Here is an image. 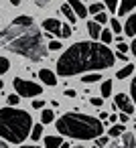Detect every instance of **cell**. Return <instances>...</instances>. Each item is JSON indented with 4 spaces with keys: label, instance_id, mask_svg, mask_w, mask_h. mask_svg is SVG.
<instances>
[{
    "label": "cell",
    "instance_id": "35",
    "mask_svg": "<svg viewBox=\"0 0 136 148\" xmlns=\"http://www.w3.org/2000/svg\"><path fill=\"white\" fill-rule=\"evenodd\" d=\"M33 108H35V110H43V108H45V101H43V99H33Z\"/></svg>",
    "mask_w": 136,
    "mask_h": 148
},
{
    "label": "cell",
    "instance_id": "5",
    "mask_svg": "<svg viewBox=\"0 0 136 148\" xmlns=\"http://www.w3.org/2000/svg\"><path fill=\"white\" fill-rule=\"evenodd\" d=\"M12 85H14V91H16L19 97H35V95L43 93V87L39 83H33V81H27V79H21V77H14Z\"/></svg>",
    "mask_w": 136,
    "mask_h": 148
},
{
    "label": "cell",
    "instance_id": "19",
    "mask_svg": "<svg viewBox=\"0 0 136 148\" xmlns=\"http://www.w3.org/2000/svg\"><path fill=\"white\" fill-rule=\"evenodd\" d=\"M53 120H55V112H51V110L41 112V124H51Z\"/></svg>",
    "mask_w": 136,
    "mask_h": 148
},
{
    "label": "cell",
    "instance_id": "47",
    "mask_svg": "<svg viewBox=\"0 0 136 148\" xmlns=\"http://www.w3.org/2000/svg\"><path fill=\"white\" fill-rule=\"evenodd\" d=\"M93 148H98V146H93Z\"/></svg>",
    "mask_w": 136,
    "mask_h": 148
},
{
    "label": "cell",
    "instance_id": "3",
    "mask_svg": "<svg viewBox=\"0 0 136 148\" xmlns=\"http://www.w3.org/2000/svg\"><path fill=\"white\" fill-rule=\"evenodd\" d=\"M57 132L61 136H69L75 140H98L100 136H104V122L87 116V114H77V112H69L63 114L57 122Z\"/></svg>",
    "mask_w": 136,
    "mask_h": 148
},
{
    "label": "cell",
    "instance_id": "32",
    "mask_svg": "<svg viewBox=\"0 0 136 148\" xmlns=\"http://www.w3.org/2000/svg\"><path fill=\"white\" fill-rule=\"evenodd\" d=\"M116 49H118V53H122V55H126V51H128L130 47H128L126 43H118V45H116Z\"/></svg>",
    "mask_w": 136,
    "mask_h": 148
},
{
    "label": "cell",
    "instance_id": "34",
    "mask_svg": "<svg viewBox=\"0 0 136 148\" xmlns=\"http://www.w3.org/2000/svg\"><path fill=\"white\" fill-rule=\"evenodd\" d=\"M33 2H35L39 8H45V6H49V4H51V0H33Z\"/></svg>",
    "mask_w": 136,
    "mask_h": 148
},
{
    "label": "cell",
    "instance_id": "9",
    "mask_svg": "<svg viewBox=\"0 0 136 148\" xmlns=\"http://www.w3.org/2000/svg\"><path fill=\"white\" fill-rule=\"evenodd\" d=\"M67 4L71 6V10L75 12L77 18H85V16H87V8L83 6L81 0H67Z\"/></svg>",
    "mask_w": 136,
    "mask_h": 148
},
{
    "label": "cell",
    "instance_id": "23",
    "mask_svg": "<svg viewBox=\"0 0 136 148\" xmlns=\"http://www.w3.org/2000/svg\"><path fill=\"white\" fill-rule=\"evenodd\" d=\"M31 136H33V140H39L43 136V124H35L31 130Z\"/></svg>",
    "mask_w": 136,
    "mask_h": 148
},
{
    "label": "cell",
    "instance_id": "24",
    "mask_svg": "<svg viewBox=\"0 0 136 148\" xmlns=\"http://www.w3.org/2000/svg\"><path fill=\"white\" fill-rule=\"evenodd\" d=\"M102 10H104V2H95L87 8V14H100Z\"/></svg>",
    "mask_w": 136,
    "mask_h": 148
},
{
    "label": "cell",
    "instance_id": "12",
    "mask_svg": "<svg viewBox=\"0 0 136 148\" xmlns=\"http://www.w3.org/2000/svg\"><path fill=\"white\" fill-rule=\"evenodd\" d=\"M136 8V0H120V6H118V14H128L130 10Z\"/></svg>",
    "mask_w": 136,
    "mask_h": 148
},
{
    "label": "cell",
    "instance_id": "41",
    "mask_svg": "<svg viewBox=\"0 0 136 148\" xmlns=\"http://www.w3.org/2000/svg\"><path fill=\"white\" fill-rule=\"evenodd\" d=\"M8 2H10L12 6H19V4H21V0H8Z\"/></svg>",
    "mask_w": 136,
    "mask_h": 148
},
{
    "label": "cell",
    "instance_id": "46",
    "mask_svg": "<svg viewBox=\"0 0 136 148\" xmlns=\"http://www.w3.org/2000/svg\"><path fill=\"white\" fill-rule=\"evenodd\" d=\"M73 148H83V146H73Z\"/></svg>",
    "mask_w": 136,
    "mask_h": 148
},
{
    "label": "cell",
    "instance_id": "28",
    "mask_svg": "<svg viewBox=\"0 0 136 148\" xmlns=\"http://www.w3.org/2000/svg\"><path fill=\"white\" fill-rule=\"evenodd\" d=\"M110 27H112V33H114V35H118V33L122 31V25H120L116 18H112V21H110Z\"/></svg>",
    "mask_w": 136,
    "mask_h": 148
},
{
    "label": "cell",
    "instance_id": "29",
    "mask_svg": "<svg viewBox=\"0 0 136 148\" xmlns=\"http://www.w3.org/2000/svg\"><path fill=\"white\" fill-rule=\"evenodd\" d=\"M71 33H73V31H71V27H69V25H61V37H63V39H69V37H71Z\"/></svg>",
    "mask_w": 136,
    "mask_h": 148
},
{
    "label": "cell",
    "instance_id": "44",
    "mask_svg": "<svg viewBox=\"0 0 136 148\" xmlns=\"http://www.w3.org/2000/svg\"><path fill=\"white\" fill-rule=\"evenodd\" d=\"M0 148H8V146H6V144H4L2 140H0Z\"/></svg>",
    "mask_w": 136,
    "mask_h": 148
},
{
    "label": "cell",
    "instance_id": "33",
    "mask_svg": "<svg viewBox=\"0 0 136 148\" xmlns=\"http://www.w3.org/2000/svg\"><path fill=\"white\" fill-rule=\"evenodd\" d=\"M89 103H91V106H95V108H102V106H104V99H102V97H91V99H89Z\"/></svg>",
    "mask_w": 136,
    "mask_h": 148
},
{
    "label": "cell",
    "instance_id": "1",
    "mask_svg": "<svg viewBox=\"0 0 136 148\" xmlns=\"http://www.w3.org/2000/svg\"><path fill=\"white\" fill-rule=\"evenodd\" d=\"M116 61L114 51L98 41H77L57 59V73L61 77L100 73L102 69L112 67Z\"/></svg>",
    "mask_w": 136,
    "mask_h": 148
},
{
    "label": "cell",
    "instance_id": "11",
    "mask_svg": "<svg viewBox=\"0 0 136 148\" xmlns=\"http://www.w3.org/2000/svg\"><path fill=\"white\" fill-rule=\"evenodd\" d=\"M122 29H124L126 37H136V12L134 14H128V21H126V25Z\"/></svg>",
    "mask_w": 136,
    "mask_h": 148
},
{
    "label": "cell",
    "instance_id": "45",
    "mask_svg": "<svg viewBox=\"0 0 136 148\" xmlns=\"http://www.w3.org/2000/svg\"><path fill=\"white\" fill-rule=\"evenodd\" d=\"M21 148H39V146H21Z\"/></svg>",
    "mask_w": 136,
    "mask_h": 148
},
{
    "label": "cell",
    "instance_id": "10",
    "mask_svg": "<svg viewBox=\"0 0 136 148\" xmlns=\"http://www.w3.org/2000/svg\"><path fill=\"white\" fill-rule=\"evenodd\" d=\"M39 79H41L45 85H51V87L57 85V77H55V73L49 71V69H41V71H39Z\"/></svg>",
    "mask_w": 136,
    "mask_h": 148
},
{
    "label": "cell",
    "instance_id": "20",
    "mask_svg": "<svg viewBox=\"0 0 136 148\" xmlns=\"http://www.w3.org/2000/svg\"><path fill=\"white\" fill-rule=\"evenodd\" d=\"M100 79H102L100 73H85V75H81V81H83V83H95V81H100Z\"/></svg>",
    "mask_w": 136,
    "mask_h": 148
},
{
    "label": "cell",
    "instance_id": "27",
    "mask_svg": "<svg viewBox=\"0 0 136 148\" xmlns=\"http://www.w3.org/2000/svg\"><path fill=\"white\" fill-rule=\"evenodd\" d=\"M130 95H132L134 106H136V71H134V77H132V83H130Z\"/></svg>",
    "mask_w": 136,
    "mask_h": 148
},
{
    "label": "cell",
    "instance_id": "38",
    "mask_svg": "<svg viewBox=\"0 0 136 148\" xmlns=\"http://www.w3.org/2000/svg\"><path fill=\"white\" fill-rule=\"evenodd\" d=\"M65 95H67V97H75V95H77V93H75V91H73V89H65Z\"/></svg>",
    "mask_w": 136,
    "mask_h": 148
},
{
    "label": "cell",
    "instance_id": "2",
    "mask_svg": "<svg viewBox=\"0 0 136 148\" xmlns=\"http://www.w3.org/2000/svg\"><path fill=\"white\" fill-rule=\"evenodd\" d=\"M0 47L14 55H23L31 61H43L47 57L43 33L37 29L33 16L29 14L16 16L6 29L0 31Z\"/></svg>",
    "mask_w": 136,
    "mask_h": 148
},
{
    "label": "cell",
    "instance_id": "30",
    "mask_svg": "<svg viewBox=\"0 0 136 148\" xmlns=\"http://www.w3.org/2000/svg\"><path fill=\"white\" fill-rule=\"evenodd\" d=\"M95 23L102 27V25H106V23H108V16H106L104 12H100V14H95Z\"/></svg>",
    "mask_w": 136,
    "mask_h": 148
},
{
    "label": "cell",
    "instance_id": "36",
    "mask_svg": "<svg viewBox=\"0 0 136 148\" xmlns=\"http://www.w3.org/2000/svg\"><path fill=\"white\" fill-rule=\"evenodd\" d=\"M108 144H110V140H108L106 136H100V138H98V148H102V146H108Z\"/></svg>",
    "mask_w": 136,
    "mask_h": 148
},
{
    "label": "cell",
    "instance_id": "6",
    "mask_svg": "<svg viewBox=\"0 0 136 148\" xmlns=\"http://www.w3.org/2000/svg\"><path fill=\"white\" fill-rule=\"evenodd\" d=\"M114 106H116L122 114H126V116H132V114H134V103H132V99H130L126 93L114 95Z\"/></svg>",
    "mask_w": 136,
    "mask_h": 148
},
{
    "label": "cell",
    "instance_id": "42",
    "mask_svg": "<svg viewBox=\"0 0 136 148\" xmlns=\"http://www.w3.org/2000/svg\"><path fill=\"white\" fill-rule=\"evenodd\" d=\"M59 148H71V146H69V144H67V142H63V144H61V146H59Z\"/></svg>",
    "mask_w": 136,
    "mask_h": 148
},
{
    "label": "cell",
    "instance_id": "15",
    "mask_svg": "<svg viewBox=\"0 0 136 148\" xmlns=\"http://www.w3.org/2000/svg\"><path fill=\"white\" fill-rule=\"evenodd\" d=\"M61 144H63L61 136H47L45 138V148H59Z\"/></svg>",
    "mask_w": 136,
    "mask_h": 148
},
{
    "label": "cell",
    "instance_id": "26",
    "mask_svg": "<svg viewBox=\"0 0 136 148\" xmlns=\"http://www.w3.org/2000/svg\"><path fill=\"white\" fill-rule=\"evenodd\" d=\"M19 101H21V97H19L16 93H10V95H8V108H16Z\"/></svg>",
    "mask_w": 136,
    "mask_h": 148
},
{
    "label": "cell",
    "instance_id": "40",
    "mask_svg": "<svg viewBox=\"0 0 136 148\" xmlns=\"http://www.w3.org/2000/svg\"><path fill=\"white\" fill-rule=\"evenodd\" d=\"M130 51H132V55H134V57H136V39H134V41H132V45H130Z\"/></svg>",
    "mask_w": 136,
    "mask_h": 148
},
{
    "label": "cell",
    "instance_id": "4",
    "mask_svg": "<svg viewBox=\"0 0 136 148\" xmlns=\"http://www.w3.org/2000/svg\"><path fill=\"white\" fill-rule=\"evenodd\" d=\"M31 130H33V118L29 112L19 108L0 110V138L12 144H21L31 136Z\"/></svg>",
    "mask_w": 136,
    "mask_h": 148
},
{
    "label": "cell",
    "instance_id": "22",
    "mask_svg": "<svg viewBox=\"0 0 136 148\" xmlns=\"http://www.w3.org/2000/svg\"><path fill=\"white\" fill-rule=\"evenodd\" d=\"M104 6L110 10V12H118V6H120V0H104Z\"/></svg>",
    "mask_w": 136,
    "mask_h": 148
},
{
    "label": "cell",
    "instance_id": "25",
    "mask_svg": "<svg viewBox=\"0 0 136 148\" xmlns=\"http://www.w3.org/2000/svg\"><path fill=\"white\" fill-rule=\"evenodd\" d=\"M8 69H10V61L6 57H0V75H4Z\"/></svg>",
    "mask_w": 136,
    "mask_h": 148
},
{
    "label": "cell",
    "instance_id": "43",
    "mask_svg": "<svg viewBox=\"0 0 136 148\" xmlns=\"http://www.w3.org/2000/svg\"><path fill=\"white\" fill-rule=\"evenodd\" d=\"M2 89H4V81H2V79H0V91H2Z\"/></svg>",
    "mask_w": 136,
    "mask_h": 148
},
{
    "label": "cell",
    "instance_id": "8",
    "mask_svg": "<svg viewBox=\"0 0 136 148\" xmlns=\"http://www.w3.org/2000/svg\"><path fill=\"white\" fill-rule=\"evenodd\" d=\"M41 27H43V31H45L47 35H57V37H61V23H59L57 18H45Z\"/></svg>",
    "mask_w": 136,
    "mask_h": 148
},
{
    "label": "cell",
    "instance_id": "16",
    "mask_svg": "<svg viewBox=\"0 0 136 148\" xmlns=\"http://www.w3.org/2000/svg\"><path fill=\"white\" fill-rule=\"evenodd\" d=\"M61 12H63V14H65V16H67V21H69V23H71V25H75V23H77V16H75V12H73V10H71V6H69V4H67V2H65V4H63V6H61Z\"/></svg>",
    "mask_w": 136,
    "mask_h": 148
},
{
    "label": "cell",
    "instance_id": "37",
    "mask_svg": "<svg viewBox=\"0 0 136 148\" xmlns=\"http://www.w3.org/2000/svg\"><path fill=\"white\" fill-rule=\"evenodd\" d=\"M114 57H116V59H120V61H128V57H126V55H122V53H114Z\"/></svg>",
    "mask_w": 136,
    "mask_h": 148
},
{
    "label": "cell",
    "instance_id": "14",
    "mask_svg": "<svg viewBox=\"0 0 136 148\" xmlns=\"http://www.w3.org/2000/svg\"><path fill=\"white\" fill-rule=\"evenodd\" d=\"M134 71H136V69H134V65H132V63H128V65H124V67L116 73V79H126V77L134 75Z\"/></svg>",
    "mask_w": 136,
    "mask_h": 148
},
{
    "label": "cell",
    "instance_id": "7",
    "mask_svg": "<svg viewBox=\"0 0 136 148\" xmlns=\"http://www.w3.org/2000/svg\"><path fill=\"white\" fill-rule=\"evenodd\" d=\"M134 144H136L134 134H132V132H124L120 138H114V140L108 144V148H134Z\"/></svg>",
    "mask_w": 136,
    "mask_h": 148
},
{
    "label": "cell",
    "instance_id": "17",
    "mask_svg": "<svg viewBox=\"0 0 136 148\" xmlns=\"http://www.w3.org/2000/svg\"><path fill=\"white\" fill-rule=\"evenodd\" d=\"M124 132H126V126H124V124H114V126L108 130V134H110L112 138H120Z\"/></svg>",
    "mask_w": 136,
    "mask_h": 148
},
{
    "label": "cell",
    "instance_id": "31",
    "mask_svg": "<svg viewBox=\"0 0 136 148\" xmlns=\"http://www.w3.org/2000/svg\"><path fill=\"white\" fill-rule=\"evenodd\" d=\"M47 49H49V51H59V49H61V43H59V41H49Z\"/></svg>",
    "mask_w": 136,
    "mask_h": 148
},
{
    "label": "cell",
    "instance_id": "18",
    "mask_svg": "<svg viewBox=\"0 0 136 148\" xmlns=\"http://www.w3.org/2000/svg\"><path fill=\"white\" fill-rule=\"evenodd\" d=\"M100 41H102V45H110L112 41H114V33L112 31H106V29H102V35H100Z\"/></svg>",
    "mask_w": 136,
    "mask_h": 148
},
{
    "label": "cell",
    "instance_id": "21",
    "mask_svg": "<svg viewBox=\"0 0 136 148\" xmlns=\"http://www.w3.org/2000/svg\"><path fill=\"white\" fill-rule=\"evenodd\" d=\"M112 95V79H106L102 83V99L104 97H110Z\"/></svg>",
    "mask_w": 136,
    "mask_h": 148
},
{
    "label": "cell",
    "instance_id": "39",
    "mask_svg": "<svg viewBox=\"0 0 136 148\" xmlns=\"http://www.w3.org/2000/svg\"><path fill=\"white\" fill-rule=\"evenodd\" d=\"M128 118H130V116H126V114H120V124H126V122H128Z\"/></svg>",
    "mask_w": 136,
    "mask_h": 148
},
{
    "label": "cell",
    "instance_id": "13",
    "mask_svg": "<svg viewBox=\"0 0 136 148\" xmlns=\"http://www.w3.org/2000/svg\"><path fill=\"white\" fill-rule=\"evenodd\" d=\"M87 33H89V37H91L93 41H98L100 35H102V27H100L95 21H89V23H87Z\"/></svg>",
    "mask_w": 136,
    "mask_h": 148
}]
</instances>
